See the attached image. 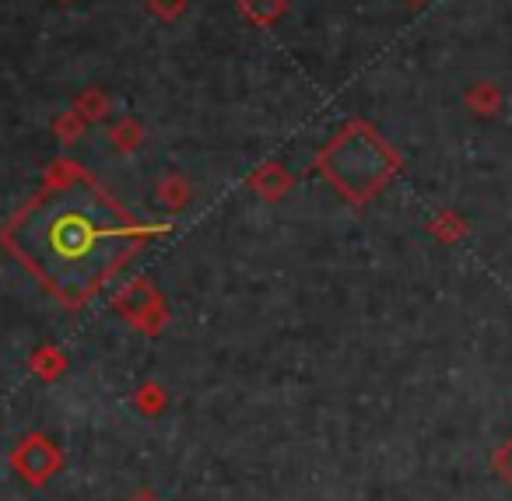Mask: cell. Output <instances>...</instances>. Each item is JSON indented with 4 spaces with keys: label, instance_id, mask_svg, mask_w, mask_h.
Returning a JSON list of instances; mask_svg holds the SVG:
<instances>
[{
    "label": "cell",
    "instance_id": "cell-1",
    "mask_svg": "<svg viewBox=\"0 0 512 501\" xmlns=\"http://www.w3.org/2000/svg\"><path fill=\"white\" fill-rule=\"evenodd\" d=\"M130 221L102 197L67 186L36 200L15 228L22 260L67 302H81L123 260Z\"/></svg>",
    "mask_w": 512,
    "mask_h": 501
},
{
    "label": "cell",
    "instance_id": "cell-2",
    "mask_svg": "<svg viewBox=\"0 0 512 501\" xmlns=\"http://www.w3.org/2000/svg\"><path fill=\"white\" fill-rule=\"evenodd\" d=\"M495 470L502 473L505 480H512V442H505L502 449H498V456H495Z\"/></svg>",
    "mask_w": 512,
    "mask_h": 501
}]
</instances>
